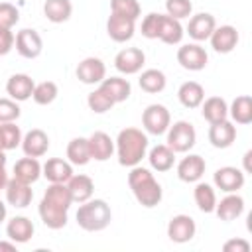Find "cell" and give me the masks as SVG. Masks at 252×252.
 Instances as JSON below:
<instances>
[{
  "label": "cell",
  "instance_id": "1",
  "mask_svg": "<svg viewBox=\"0 0 252 252\" xmlns=\"http://www.w3.org/2000/svg\"><path fill=\"white\" fill-rule=\"evenodd\" d=\"M71 205H73V199L67 189V183H49V187L45 189V193L37 205L41 222L51 230L63 228L67 224Z\"/></svg>",
  "mask_w": 252,
  "mask_h": 252
},
{
  "label": "cell",
  "instance_id": "2",
  "mask_svg": "<svg viewBox=\"0 0 252 252\" xmlns=\"http://www.w3.org/2000/svg\"><path fill=\"white\" fill-rule=\"evenodd\" d=\"M148 134L142 132L140 128L128 126L122 128L114 140V152L118 158V163L124 167H134L140 165V161L148 154Z\"/></svg>",
  "mask_w": 252,
  "mask_h": 252
},
{
  "label": "cell",
  "instance_id": "3",
  "mask_svg": "<svg viewBox=\"0 0 252 252\" xmlns=\"http://www.w3.org/2000/svg\"><path fill=\"white\" fill-rule=\"evenodd\" d=\"M128 185H130V191H132L134 199L146 209L158 207L161 203V199H163L161 185H159V181L154 177V173L148 167H142V165L130 167Z\"/></svg>",
  "mask_w": 252,
  "mask_h": 252
},
{
  "label": "cell",
  "instance_id": "4",
  "mask_svg": "<svg viewBox=\"0 0 252 252\" xmlns=\"http://www.w3.org/2000/svg\"><path fill=\"white\" fill-rule=\"evenodd\" d=\"M77 224L87 232H100L104 230L112 220L110 205L104 199H89L79 205L77 209Z\"/></svg>",
  "mask_w": 252,
  "mask_h": 252
},
{
  "label": "cell",
  "instance_id": "5",
  "mask_svg": "<svg viewBox=\"0 0 252 252\" xmlns=\"http://www.w3.org/2000/svg\"><path fill=\"white\" fill-rule=\"evenodd\" d=\"M165 134H167L165 142L175 154H187L197 142V132H195L193 124L187 120H177V122L169 124Z\"/></svg>",
  "mask_w": 252,
  "mask_h": 252
},
{
  "label": "cell",
  "instance_id": "6",
  "mask_svg": "<svg viewBox=\"0 0 252 252\" xmlns=\"http://www.w3.org/2000/svg\"><path fill=\"white\" fill-rule=\"evenodd\" d=\"M169 124H171V114L163 104H158V102L148 104L146 110L142 112V126L146 134L161 136L167 132Z\"/></svg>",
  "mask_w": 252,
  "mask_h": 252
},
{
  "label": "cell",
  "instance_id": "7",
  "mask_svg": "<svg viewBox=\"0 0 252 252\" xmlns=\"http://www.w3.org/2000/svg\"><path fill=\"white\" fill-rule=\"evenodd\" d=\"M207 61H209V55H207L205 47L197 41L183 43L177 49V63L187 71H201L207 67Z\"/></svg>",
  "mask_w": 252,
  "mask_h": 252
},
{
  "label": "cell",
  "instance_id": "8",
  "mask_svg": "<svg viewBox=\"0 0 252 252\" xmlns=\"http://www.w3.org/2000/svg\"><path fill=\"white\" fill-rule=\"evenodd\" d=\"M244 181H246V173L240 167L222 165V167H219L213 173V183L222 193H234V191L242 189L244 187Z\"/></svg>",
  "mask_w": 252,
  "mask_h": 252
},
{
  "label": "cell",
  "instance_id": "9",
  "mask_svg": "<svg viewBox=\"0 0 252 252\" xmlns=\"http://www.w3.org/2000/svg\"><path fill=\"white\" fill-rule=\"evenodd\" d=\"M146 63V53L140 47H124L114 57V67L122 75H136Z\"/></svg>",
  "mask_w": 252,
  "mask_h": 252
},
{
  "label": "cell",
  "instance_id": "10",
  "mask_svg": "<svg viewBox=\"0 0 252 252\" xmlns=\"http://www.w3.org/2000/svg\"><path fill=\"white\" fill-rule=\"evenodd\" d=\"M14 45H16V51L24 59H35L43 51V39H41V35L35 30H30V28H24V30H20L16 33Z\"/></svg>",
  "mask_w": 252,
  "mask_h": 252
},
{
  "label": "cell",
  "instance_id": "11",
  "mask_svg": "<svg viewBox=\"0 0 252 252\" xmlns=\"http://www.w3.org/2000/svg\"><path fill=\"white\" fill-rule=\"evenodd\" d=\"M197 232V224L189 215H173L167 222V236L175 244H185L193 240Z\"/></svg>",
  "mask_w": 252,
  "mask_h": 252
},
{
  "label": "cell",
  "instance_id": "12",
  "mask_svg": "<svg viewBox=\"0 0 252 252\" xmlns=\"http://www.w3.org/2000/svg\"><path fill=\"white\" fill-rule=\"evenodd\" d=\"M75 75L83 85H98L106 77V65L100 57H85L79 61Z\"/></svg>",
  "mask_w": 252,
  "mask_h": 252
},
{
  "label": "cell",
  "instance_id": "13",
  "mask_svg": "<svg viewBox=\"0 0 252 252\" xmlns=\"http://www.w3.org/2000/svg\"><path fill=\"white\" fill-rule=\"evenodd\" d=\"M215 28H217L215 16L209 12H199V14H191L189 24H187V33L193 41L201 43V41H207L211 37Z\"/></svg>",
  "mask_w": 252,
  "mask_h": 252
},
{
  "label": "cell",
  "instance_id": "14",
  "mask_svg": "<svg viewBox=\"0 0 252 252\" xmlns=\"http://www.w3.org/2000/svg\"><path fill=\"white\" fill-rule=\"evenodd\" d=\"M238 39H240V35H238V32H236V28H234V26H228V24L217 26V28L213 30L211 37H209L211 47H213V51H217V53H230V51L238 45Z\"/></svg>",
  "mask_w": 252,
  "mask_h": 252
},
{
  "label": "cell",
  "instance_id": "15",
  "mask_svg": "<svg viewBox=\"0 0 252 252\" xmlns=\"http://www.w3.org/2000/svg\"><path fill=\"white\" fill-rule=\"evenodd\" d=\"M4 193H6V203L16 207V209H26L32 199H33V191H32V185L30 183H24L16 177L8 179L6 187H4Z\"/></svg>",
  "mask_w": 252,
  "mask_h": 252
},
{
  "label": "cell",
  "instance_id": "16",
  "mask_svg": "<svg viewBox=\"0 0 252 252\" xmlns=\"http://www.w3.org/2000/svg\"><path fill=\"white\" fill-rule=\"evenodd\" d=\"M22 152L30 158H41L49 150V136L41 128H32L22 136Z\"/></svg>",
  "mask_w": 252,
  "mask_h": 252
},
{
  "label": "cell",
  "instance_id": "17",
  "mask_svg": "<svg viewBox=\"0 0 252 252\" xmlns=\"http://www.w3.org/2000/svg\"><path fill=\"white\" fill-rule=\"evenodd\" d=\"M207 169L205 159L199 154H187L179 163H177V177L183 183H197Z\"/></svg>",
  "mask_w": 252,
  "mask_h": 252
},
{
  "label": "cell",
  "instance_id": "18",
  "mask_svg": "<svg viewBox=\"0 0 252 252\" xmlns=\"http://www.w3.org/2000/svg\"><path fill=\"white\" fill-rule=\"evenodd\" d=\"M134 32H136V22L130 20V18H122V16H116V14H110L108 20H106V33L112 41L116 43H124V41H130L134 37Z\"/></svg>",
  "mask_w": 252,
  "mask_h": 252
},
{
  "label": "cell",
  "instance_id": "19",
  "mask_svg": "<svg viewBox=\"0 0 252 252\" xmlns=\"http://www.w3.org/2000/svg\"><path fill=\"white\" fill-rule=\"evenodd\" d=\"M234 140H236V126L228 118L209 126V142L213 148H219V150L230 148Z\"/></svg>",
  "mask_w": 252,
  "mask_h": 252
},
{
  "label": "cell",
  "instance_id": "20",
  "mask_svg": "<svg viewBox=\"0 0 252 252\" xmlns=\"http://www.w3.org/2000/svg\"><path fill=\"white\" fill-rule=\"evenodd\" d=\"M220 220L230 222L236 220L242 213H244V199L234 191V193H226L220 201H217L215 211H213Z\"/></svg>",
  "mask_w": 252,
  "mask_h": 252
},
{
  "label": "cell",
  "instance_id": "21",
  "mask_svg": "<svg viewBox=\"0 0 252 252\" xmlns=\"http://www.w3.org/2000/svg\"><path fill=\"white\" fill-rule=\"evenodd\" d=\"M33 79L26 73H14L8 81H6V94L10 98H14L16 102H24L28 98H32V93H33Z\"/></svg>",
  "mask_w": 252,
  "mask_h": 252
},
{
  "label": "cell",
  "instance_id": "22",
  "mask_svg": "<svg viewBox=\"0 0 252 252\" xmlns=\"http://www.w3.org/2000/svg\"><path fill=\"white\" fill-rule=\"evenodd\" d=\"M98 89L114 102H124L130 98L132 94V85L128 79H122V77H104L100 83H98Z\"/></svg>",
  "mask_w": 252,
  "mask_h": 252
},
{
  "label": "cell",
  "instance_id": "23",
  "mask_svg": "<svg viewBox=\"0 0 252 252\" xmlns=\"http://www.w3.org/2000/svg\"><path fill=\"white\" fill-rule=\"evenodd\" d=\"M33 232H35V226H33L32 219H28L24 215L12 217L6 224V236L16 244H26L28 240H32Z\"/></svg>",
  "mask_w": 252,
  "mask_h": 252
},
{
  "label": "cell",
  "instance_id": "24",
  "mask_svg": "<svg viewBox=\"0 0 252 252\" xmlns=\"http://www.w3.org/2000/svg\"><path fill=\"white\" fill-rule=\"evenodd\" d=\"M41 175L49 183H67L73 175V165L63 158H49L41 165Z\"/></svg>",
  "mask_w": 252,
  "mask_h": 252
},
{
  "label": "cell",
  "instance_id": "25",
  "mask_svg": "<svg viewBox=\"0 0 252 252\" xmlns=\"http://www.w3.org/2000/svg\"><path fill=\"white\" fill-rule=\"evenodd\" d=\"M89 150H91V159L94 161H106L114 154V140L106 132H93L89 138Z\"/></svg>",
  "mask_w": 252,
  "mask_h": 252
},
{
  "label": "cell",
  "instance_id": "26",
  "mask_svg": "<svg viewBox=\"0 0 252 252\" xmlns=\"http://www.w3.org/2000/svg\"><path fill=\"white\" fill-rule=\"evenodd\" d=\"M183 26L179 20L167 16V14H161L159 16V28H158V39L161 43H167V45H177L181 43L183 39Z\"/></svg>",
  "mask_w": 252,
  "mask_h": 252
},
{
  "label": "cell",
  "instance_id": "27",
  "mask_svg": "<svg viewBox=\"0 0 252 252\" xmlns=\"http://www.w3.org/2000/svg\"><path fill=\"white\" fill-rule=\"evenodd\" d=\"M146 158H148V161H150V167H152L154 171H159V173L169 171V169L175 165V152H173L167 144H158V146H154V148L146 154Z\"/></svg>",
  "mask_w": 252,
  "mask_h": 252
},
{
  "label": "cell",
  "instance_id": "28",
  "mask_svg": "<svg viewBox=\"0 0 252 252\" xmlns=\"http://www.w3.org/2000/svg\"><path fill=\"white\" fill-rule=\"evenodd\" d=\"M67 189H69V193H71V199H73V203H85V201H89L91 197H93V193H94V183H93V179L89 177V175H83V173H79V175H71V179L67 181Z\"/></svg>",
  "mask_w": 252,
  "mask_h": 252
},
{
  "label": "cell",
  "instance_id": "29",
  "mask_svg": "<svg viewBox=\"0 0 252 252\" xmlns=\"http://www.w3.org/2000/svg\"><path fill=\"white\" fill-rule=\"evenodd\" d=\"M177 98L185 108H199L205 100V89L197 81H185L177 89Z\"/></svg>",
  "mask_w": 252,
  "mask_h": 252
},
{
  "label": "cell",
  "instance_id": "30",
  "mask_svg": "<svg viewBox=\"0 0 252 252\" xmlns=\"http://www.w3.org/2000/svg\"><path fill=\"white\" fill-rule=\"evenodd\" d=\"M201 114L209 124L228 118V104L222 96H209L201 102Z\"/></svg>",
  "mask_w": 252,
  "mask_h": 252
},
{
  "label": "cell",
  "instance_id": "31",
  "mask_svg": "<svg viewBox=\"0 0 252 252\" xmlns=\"http://www.w3.org/2000/svg\"><path fill=\"white\" fill-rule=\"evenodd\" d=\"M14 177L24 181V183H35L41 177V163L37 161V158H22L14 163Z\"/></svg>",
  "mask_w": 252,
  "mask_h": 252
},
{
  "label": "cell",
  "instance_id": "32",
  "mask_svg": "<svg viewBox=\"0 0 252 252\" xmlns=\"http://www.w3.org/2000/svg\"><path fill=\"white\" fill-rule=\"evenodd\" d=\"M73 4L71 0H45L43 2V16L51 24H63L71 18Z\"/></svg>",
  "mask_w": 252,
  "mask_h": 252
},
{
  "label": "cell",
  "instance_id": "33",
  "mask_svg": "<svg viewBox=\"0 0 252 252\" xmlns=\"http://www.w3.org/2000/svg\"><path fill=\"white\" fill-rule=\"evenodd\" d=\"M228 116L230 122L234 124H250L252 122V98L248 94H240L236 96L230 106H228Z\"/></svg>",
  "mask_w": 252,
  "mask_h": 252
},
{
  "label": "cell",
  "instance_id": "34",
  "mask_svg": "<svg viewBox=\"0 0 252 252\" xmlns=\"http://www.w3.org/2000/svg\"><path fill=\"white\" fill-rule=\"evenodd\" d=\"M65 156H67V161L71 165H87L91 161V150H89V140L79 136V138H73L69 144H67V150H65Z\"/></svg>",
  "mask_w": 252,
  "mask_h": 252
},
{
  "label": "cell",
  "instance_id": "35",
  "mask_svg": "<svg viewBox=\"0 0 252 252\" xmlns=\"http://www.w3.org/2000/svg\"><path fill=\"white\" fill-rule=\"evenodd\" d=\"M138 85L144 93L148 94H158L165 89L167 85V79H165V73L159 71V69H146L140 73V79H138Z\"/></svg>",
  "mask_w": 252,
  "mask_h": 252
},
{
  "label": "cell",
  "instance_id": "36",
  "mask_svg": "<svg viewBox=\"0 0 252 252\" xmlns=\"http://www.w3.org/2000/svg\"><path fill=\"white\" fill-rule=\"evenodd\" d=\"M193 199H195V205L201 213H213L215 211V205H217V193H215V187L209 185V183H203V181H197L195 189H193Z\"/></svg>",
  "mask_w": 252,
  "mask_h": 252
},
{
  "label": "cell",
  "instance_id": "37",
  "mask_svg": "<svg viewBox=\"0 0 252 252\" xmlns=\"http://www.w3.org/2000/svg\"><path fill=\"white\" fill-rule=\"evenodd\" d=\"M22 130L16 126V122H4L0 124V148L2 150H16L22 144Z\"/></svg>",
  "mask_w": 252,
  "mask_h": 252
},
{
  "label": "cell",
  "instance_id": "38",
  "mask_svg": "<svg viewBox=\"0 0 252 252\" xmlns=\"http://www.w3.org/2000/svg\"><path fill=\"white\" fill-rule=\"evenodd\" d=\"M57 94H59V89H57V85L53 81H41V83H35L32 98H33L35 104L47 106L57 98Z\"/></svg>",
  "mask_w": 252,
  "mask_h": 252
},
{
  "label": "cell",
  "instance_id": "39",
  "mask_svg": "<svg viewBox=\"0 0 252 252\" xmlns=\"http://www.w3.org/2000/svg\"><path fill=\"white\" fill-rule=\"evenodd\" d=\"M110 14L130 18L136 22L142 14V8H140L138 0H110Z\"/></svg>",
  "mask_w": 252,
  "mask_h": 252
},
{
  "label": "cell",
  "instance_id": "40",
  "mask_svg": "<svg viewBox=\"0 0 252 252\" xmlns=\"http://www.w3.org/2000/svg\"><path fill=\"white\" fill-rule=\"evenodd\" d=\"M87 104H89V108H91L94 114H104V112H108V110L114 106V102H112L98 87L87 96Z\"/></svg>",
  "mask_w": 252,
  "mask_h": 252
},
{
  "label": "cell",
  "instance_id": "41",
  "mask_svg": "<svg viewBox=\"0 0 252 252\" xmlns=\"http://www.w3.org/2000/svg\"><path fill=\"white\" fill-rule=\"evenodd\" d=\"M165 14L181 22L193 14V4L191 0H165Z\"/></svg>",
  "mask_w": 252,
  "mask_h": 252
},
{
  "label": "cell",
  "instance_id": "42",
  "mask_svg": "<svg viewBox=\"0 0 252 252\" xmlns=\"http://www.w3.org/2000/svg\"><path fill=\"white\" fill-rule=\"evenodd\" d=\"M22 110H20V104L10 98V96H4L0 98V124L4 122H16L20 118Z\"/></svg>",
  "mask_w": 252,
  "mask_h": 252
},
{
  "label": "cell",
  "instance_id": "43",
  "mask_svg": "<svg viewBox=\"0 0 252 252\" xmlns=\"http://www.w3.org/2000/svg\"><path fill=\"white\" fill-rule=\"evenodd\" d=\"M20 20V12L10 2H0V28L12 30Z\"/></svg>",
  "mask_w": 252,
  "mask_h": 252
},
{
  "label": "cell",
  "instance_id": "44",
  "mask_svg": "<svg viewBox=\"0 0 252 252\" xmlns=\"http://www.w3.org/2000/svg\"><path fill=\"white\" fill-rule=\"evenodd\" d=\"M159 16L158 12H150L142 20V35L148 39H158V28H159Z\"/></svg>",
  "mask_w": 252,
  "mask_h": 252
},
{
  "label": "cell",
  "instance_id": "45",
  "mask_svg": "<svg viewBox=\"0 0 252 252\" xmlns=\"http://www.w3.org/2000/svg\"><path fill=\"white\" fill-rule=\"evenodd\" d=\"M14 41H16L14 32L0 28V57H2V55H8V53L14 49Z\"/></svg>",
  "mask_w": 252,
  "mask_h": 252
},
{
  "label": "cell",
  "instance_id": "46",
  "mask_svg": "<svg viewBox=\"0 0 252 252\" xmlns=\"http://www.w3.org/2000/svg\"><path fill=\"white\" fill-rule=\"evenodd\" d=\"M224 252H250V242L246 238H230L222 244Z\"/></svg>",
  "mask_w": 252,
  "mask_h": 252
},
{
  "label": "cell",
  "instance_id": "47",
  "mask_svg": "<svg viewBox=\"0 0 252 252\" xmlns=\"http://www.w3.org/2000/svg\"><path fill=\"white\" fill-rule=\"evenodd\" d=\"M0 250H4V252H14V250H16V242H12L10 238H8V240H0Z\"/></svg>",
  "mask_w": 252,
  "mask_h": 252
},
{
  "label": "cell",
  "instance_id": "48",
  "mask_svg": "<svg viewBox=\"0 0 252 252\" xmlns=\"http://www.w3.org/2000/svg\"><path fill=\"white\" fill-rule=\"evenodd\" d=\"M250 158H252V150H248V152L244 154V158H242V161H244L242 171H244V173H250V171H252V167H250Z\"/></svg>",
  "mask_w": 252,
  "mask_h": 252
},
{
  "label": "cell",
  "instance_id": "49",
  "mask_svg": "<svg viewBox=\"0 0 252 252\" xmlns=\"http://www.w3.org/2000/svg\"><path fill=\"white\" fill-rule=\"evenodd\" d=\"M8 179H10V177H8V171H6V165H4V167H0V191L6 187Z\"/></svg>",
  "mask_w": 252,
  "mask_h": 252
},
{
  "label": "cell",
  "instance_id": "50",
  "mask_svg": "<svg viewBox=\"0 0 252 252\" xmlns=\"http://www.w3.org/2000/svg\"><path fill=\"white\" fill-rule=\"evenodd\" d=\"M6 217H8V209H6L4 201H0V224L6 220Z\"/></svg>",
  "mask_w": 252,
  "mask_h": 252
},
{
  "label": "cell",
  "instance_id": "51",
  "mask_svg": "<svg viewBox=\"0 0 252 252\" xmlns=\"http://www.w3.org/2000/svg\"><path fill=\"white\" fill-rule=\"evenodd\" d=\"M4 165H6V150L0 148V167H4Z\"/></svg>",
  "mask_w": 252,
  "mask_h": 252
}]
</instances>
